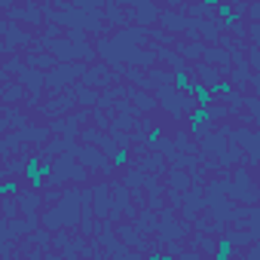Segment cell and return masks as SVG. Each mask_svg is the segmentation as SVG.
<instances>
[{
    "label": "cell",
    "mask_w": 260,
    "mask_h": 260,
    "mask_svg": "<svg viewBox=\"0 0 260 260\" xmlns=\"http://www.w3.org/2000/svg\"><path fill=\"white\" fill-rule=\"evenodd\" d=\"M187 92L196 98V104H205V107H211V95H214V92H211L208 86H202V83H190V86H187Z\"/></svg>",
    "instance_id": "obj_2"
},
{
    "label": "cell",
    "mask_w": 260,
    "mask_h": 260,
    "mask_svg": "<svg viewBox=\"0 0 260 260\" xmlns=\"http://www.w3.org/2000/svg\"><path fill=\"white\" fill-rule=\"evenodd\" d=\"M202 4H205V7H217V0H202Z\"/></svg>",
    "instance_id": "obj_12"
},
{
    "label": "cell",
    "mask_w": 260,
    "mask_h": 260,
    "mask_svg": "<svg viewBox=\"0 0 260 260\" xmlns=\"http://www.w3.org/2000/svg\"><path fill=\"white\" fill-rule=\"evenodd\" d=\"M125 162H128V150H125V147L113 150V166H125Z\"/></svg>",
    "instance_id": "obj_7"
},
{
    "label": "cell",
    "mask_w": 260,
    "mask_h": 260,
    "mask_svg": "<svg viewBox=\"0 0 260 260\" xmlns=\"http://www.w3.org/2000/svg\"><path fill=\"white\" fill-rule=\"evenodd\" d=\"M25 178L31 181V187H40V184H43V175H40V159H37V156H31V159L25 162Z\"/></svg>",
    "instance_id": "obj_3"
},
{
    "label": "cell",
    "mask_w": 260,
    "mask_h": 260,
    "mask_svg": "<svg viewBox=\"0 0 260 260\" xmlns=\"http://www.w3.org/2000/svg\"><path fill=\"white\" fill-rule=\"evenodd\" d=\"M16 193V181H7V184H0V196H10Z\"/></svg>",
    "instance_id": "obj_9"
},
{
    "label": "cell",
    "mask_w": 260,
    "mask_h": 260,
    "mask_svg": "<svg viewBox=\"0 0 260 260\" xmlns=\"http://www.w3.org/2000/svg\"><path fill=\"white\" fill-rule=\"evenodd\" d=\"M233 254V242L230 239H220V245H217V254H214V260H226Z\"/></svg>",
    "instance_id": "obj_5"
},
{
    "label": "cell",
    "mask_w": 260,
    "mask_h": 260,
    "mask_svg": "<svg viewBox=\"0 0 260 260\" xmlns=\"http://www.w3.org/2000/svg\"><path fill=\"white\" fill-rule=\"evenodd\" d=\"M208 119H211V110H208L205 104H199V107L190 113V132H193V135H199V132H202V125H205Z\"/></svg>",
    "instance_id": "obj_1"
},
{
    "label": "cell",
    "mask_w": 260,
    "mask_h": 260,
    "mask_svg": "<svg viewBox=\"0 0 260 260\" xmlns=\"http://www.w3.org/2000/svg\"><path fill=\"white\" fill-rule=\"evenodd\" d=\"M175 86H178L181 92H187V86H190V77H187V71H184L181 64L175 68Z\"/></svg>",
    "instance_id": "obj_4"
},
{
    "label": "cell",
    "mask_w": 260,
    "mask_h": 260,
    "mask_svg": "<svg viewBox=\"0 0 260 260\" xmlns=\"http://www.w3.org/2000/svg\"><path fill=\"white\" fill-rule=\"evenodd\" d=\"M147 141H150V144H159V141H162V128H150V132H147Z\"/></svg>",
    "instance_id": "obj_8"
},
{
    "label": "cell",
    "mask_w": 260,
    "mask_h": 260,
    "mask_svg": "<svg viewBox=\"0 0 260 260\" xmlns=\"http://www.w3.org/2000/svg\"><path fill=\"white\" fill-rule=\"evenodd\" d=\"M214 10H217V16L223 19V25L230 28V25H233V10H230V4H217Z\"/></svg>",
    "instance_id": "obj_6"
},
{
    "label": "cell",
    "mask_w": 260,
    "mask_h": 260,
    "mask_svg": "<svg viewBox=\"0 0 260 260\" xmlns=\"http://www.w3.org/2000/svg\"><path fill=\"white\" fill-rule=\"evenodd\" d=\"M211 92H220V95H233V86H230V83H217Z\"/></svg>",
    "instance_id": "obj_10"
},
{
    "label": "cell",
    "mask_w": 260,
    "mask_h": 260,
    "mask_svg": "<svg viewBox=\"0 0 260 260\" xmlns=\"http://www.w3.org/2000/svg\"><path fill=\"white\" fill-rule=\"evenodd\" d=\"M40 175H43V181L52 175V166H49V162H43V159H40Z\"/></svg>",
    "instance_id": "obj_11"
}]
</instances>
